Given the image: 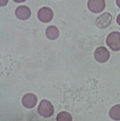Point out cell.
<instances>
[{
  "instance_id": "7a4b0ae2",
  "label": "cell",
  "mask_w": 120,
  "mask_h": 121,
  "mask_svg": "<svg viewBox=\"0 0 120 121\" xmlns=\"http://www.w3.org/2000/svg\"><path fill=\"white\" fill-rule=\"evenodd\" d=\"M106 42L107 45L112 51H120V33L116 31L110 33L107 37Z\"/></svg>"
},
{
  "instance_id": "7c38bea8",
  "label": "cell",
  "mask_w": 120,
  "mask_h": 121,
  "mask_svg": "<svg viewBox=\"0 0 120 121\" xmlns=\"http://www.w3.org/2000/svg\"><path fill=\"white\" fill-rule=\"evenodd\" d=\"M9 0H0V6H6L7 5Z\"/></svg>"
},
{
  "instance_id": "9c48e42d",
  "label": "cell",
  "mask_w": 120,
  "mask_h": 121,
  "mask_svg": "<svg viewBox=\"0 0 120 121\" xmlns=\"http://www.w3.org/2000/svg\"><path fill=\"white\" fill-rule=\"evenodd\" d=\"M46 34L49 39L54 40L56 39L59 36V31L56 26H50L47 29Z\"/></svg>"
},
{
  "instance_id": "8fae6325",
  "label": "cell",
  "mask_w": 120,
  "mask_h": 121,
  "mask_svg": "<svg viewBox=\"0 0 120 121\" xmlns=\"http://www.w3.org/2000/svg\"><path fill=\"white\" fill-rule=\"evenodd\" d=\"M56 120L57 121H72V119L69 113L62 111L58 114Z\"/></svg>"
},
{
  "instance_id": "9a60e30c",
  "label": "cell",
  "mask_w": 120,
  "mask_h": 121,
  "mask_svg": "<svg viewBox=\"0 0 120 121\" xmlns=\"http://www.w3.org/2000/svg\"><path fill=\"white\" fill-rule=\"evenodd\" d=\"M116 4L120 8V0H116Z\"/></svg>"
},
{
  "instance_id": "6da1fadb",
  "label": "cell",
  "mask_w": 120,
  "mask_h": 121,
  "mask_svg": "<svg viewBox=\"0 0 120 121\" xmlns=\"http://www.w3.org/2000/svg\"><path fill=\"white\" fill-rule=\"evenodd\" d=\"M38 113L45 117H49L54 113V107L49 101L43 99L40 102L38 109Z\"/></svg>"
},
{
  "instance_id": "52a82bcc",
  "label": "cell",
  "mask_w": 120,
  "mask_h": 121,
  "mask_svg": "<svg viewBox=\"0 0 120 121\" xmlns=\"http://www.w3.org/2000/svg\"><path fill=\"white\" fill-rule=\"evenodd\" d=\"M15 14L16 17L19 19L26 20L31 16V10L29 8L25 5L20 6L16 9Z\"/></svg>"
},
{
  "instance_id": "30bf717a",
  "label": "cell",
  "mask_w": 120,
  "mask_h": 121,
  "mask_svg": "<svg viewBox=\"0 0 120 121\" xmlns=\"http://www.w3.org/2000/svg\"><path fill=\"white\" fill-rule=\"evenodd\" d=\"M109 115L114 120H120V104H117L112 107L109 112Z\"/></svg>"
},
{
  "instance_id": "3957f363",
  "label": "cell",
  "mask_w": 120,
  "mask_h": 121,
  "mask_svg": "<svg viewBox=\"0 0 120 121\" xmlns=\"http://www.w3.org/2000/svg\"><path fill=\"white\" fill-rule=\"evenodd\" d=\"M112 16L109 13H104L98 16L96 20V24L101 29H105L112 23Z\"/></svg>"
},
{
  "instance_id": "5bb4252c",
  "label": "cell",
  "mask_w": 120,
  "mask_h": 121,
  "mask_svg": "<svg viewBox=\"0 0 120 121\" xmlns=\"http://www.w3.org/2000/svg\"><path fill=\"white\" fill-rule=\"evenodd\" d=\"M26 0H13L14 2L17 3H21L24 2H25Z\"/></svg>"
},
{
  "instance_id": "ba28073f",
  "label": "cell",
  "mask_w": 120,
  "mask_h": 121,
  "mask_svg": "<svg viewBox=\"0 0 120 121\" xmlns=\"http://www.w3.org/2000/svg\"><path fill=\"white\" fill-rule=\"evenodd\" d=\"M37 100V97L34 94L28 93L22 98V104L26 108H32L36 106Z\"/></svg>"
},
{
  "instance_id": "277c9868",
  "label": "cell",
  "mask_w": 120,
  "mask_h": 121,
  "mask_svg": "<svg viewBox=\"0 0 120 121\" xmlns=\"http://www.w3.org/2000/svg\"><path fill=\"white\" fill-rule=\"evenodd\" d=\"M87 6L88 9L92 13H100L105 9V0H88Z\"/></svg>"
},
{
  "instance_id": "5b68a950",
  "label": "cell",
  "mask_w": 120,
  "mask_h": 121,
  "mask_svg": "<svg viewBox=\"0 0 120 121\" xmlns=\"http://www.w3.org/2000/svg\"><path fill=\"white\" fill-rule=\"evenodd\" d=\"M94 57L97 61L104 63L109 59L110 54L106 48L101 47L97 48L95 51Z\"/></svg>"
},
{
  "instance_id": "4fadbf2b",
  "label": "cell",
  "mask_w": 120,
  "mask_h": 121,
  "mask_svg": "<svg viewBox=\"0 0 120 121\" xmlns=\"http://www.w3.org/2000/svg\"><path fill=\"white\" fill-rule=\"evenodd\" d=\"M116 22H117L118 24L120 26V13L117 16V19H116Z\"/></svg>"
},
{
  "instance_id": "8992f818",
  "label": "cell",
  "mask_w": 120,
  "mask_h": 121,
  "mask_svg": "<svg viewBox=\"0 0 120 121\" xmlns=\"http://www.w3.org/2000/svg\"><path fill=\"white\" fill-rule=\"evenodd\" d=\"M38 16L40 21L43 23H48L51 21L53 18V12L49 7H43L39 9Z\"/></svg>"
}]
</instances>
